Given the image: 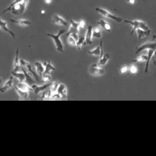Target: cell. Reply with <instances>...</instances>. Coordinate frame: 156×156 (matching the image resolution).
<instances>
[{
	"label": "cell",
	"mask_w": 156,
	"mask_h": 156,
	"mask_svg": "<svg viewBox=\"0 0 156 156\" xmlns=\"http://www.w3.org/2000/svg\"><path fill=\"white\" fill-rule=\"evenodd\" d=\"M66 32V30L62 29V30H59L58 34H51V33H46V36L51 38L53 40L54 44H55V49L58 52H62L64 51V45H63L62 42L60 39V36L62 35L63 33Z\"/></svg>",
	"instance_id": "obj_1"
},
{
	"label": "cell",
	"mask_w": 156,
	"mask_h": 156,
	"mask_svg": "<svg viewBox=\"0 0 156 156\" xmlns=\"http://www.w3.org/2000/svg\"><path fill=\"white\" fill-rule=\"evenodd\" d=\"M124 23H128V24L131 25L132 27V30L131 32V36L132 34L137 30V29H143V30H149V27H148V24L145 22L141 21V20H134V21H129V20H125Z\"/></svg>",
	"instance_id": "obj_2"
},
{
	"label": "cell",
	"mask_w": 156,
	"mask_h": 156,
	"mask_svg": "<svg viewBox=\"0 0 156 156\" xmlns=\"http://www.w3.org/2000/svg\"><path fill=\"white\" fill-rule=\"evenodd\" d=\"M29 4V0H23L22 2L16 4L10 9L13 15H23L26 11V9Z\"/></svg>",
	"instance_id": "obj_3"
},
{
	"label": "cell",
	"mask_w": 156,
	"mask_h": 156,
	"mask_svg": "<svg viewBox=\"0 0 156 156\" xmlns=\"http://www.w3.org/2000/svg\"><path fill=\"white\" fill-rule=\"evenodd\" d=\"M95 11H96L97 12L100 13V14H101L102 16H104V17H106V18L108 19H111V20H114V21H116L117 23H122V22L124 21V20L121 18V17L115 16V15L112 14V13H110L109 12L107 11L106 9H104L99 8V7H96V8H95Z\"/></svg>",
	"instance_id": "obj_4"
},
{
	"label": "cell",
	"mask_w": 156,
	"mask_h": 156,
	"mask_svg": "<svg viewBox=\"0 0 156 156\" xmlns=\"http://www.w3.org/2000/svg\"><path fill=\"white\" fill-rule=\"evenodd\" d=\"M153 37H154V40L152 41V42H145V43L142 44L139 46H137L135 48V55H138L141 51H143L144 50H147L148 48H154V49H156V36H154Z\"/></svg>",
	"instance_id": "obj_5"
},
{
	"label": "cell",
	"mask_w": 156,
	"mask_h": 156,
	"mask_svg": "<svg viewBox=\"0 0 156 156\" xmlns=\"http://www.w3.org/2000/svg\"><path fill=\"white\" fill-rule=\"evenodd\" d=\"M105 70L104 69L98 66V64H92L89 68V75L95 77H99V76H103L105 74Z\"/></svg>",
	"instance_id": "obj_6"
},
{
	"label": "cell",
	"mask_w": 156,
	"mask_h": 156,
	"mask_svg": "<svg viewBox=\"0 0 156 156\" xmlns=\"http://www.w3.org/2000/svg\"><path fill=\"white\" fill-rule=\"evenodd\" d=\"M51 84H52V82H46V83L42 85H37L36 84H33V85H32V87L33 89V92L35 93V95H37L41 92H43L44 90H45L48 88H50Z\"/></svg>",
	"instance_id": "obj_7"
},
{
	"label": "cell",
	"mask_w": 156,
	"mask_h": 156,
	"mask_svg": "<svg viewBox=\"0 0 156 156\" xmlns=\"http://www.w3.org/2000/svg\"><path fill=\"white\" fill-rule=\"evenodd\" d=\"M92 32H93V29H92V26L90 25V26H88L86 33H85V45H92V39H93Z\"/></svg>",
	"instance_id": "obj_8"
},
{
	"label": "cell",
	"mask_w": 156,
	"mask_h": 156,
	"mask_svg": "<svg viewBox=\"0 0 156 156\" xmlns=\"http://www.w3.org/2000/svg\"><path fill=\"white\" fill-rule=\"evenodd\" d=\"M52 23L55 25H57V26H68V22L66 21L65 19H63L62 16H58L57 14L54 15L53 17H52Z\"/></svg>",
	"instance_id": "obj_9"
},
{
	"label": "cell",
	"mask_w": 156,
	"mask_h": 156,
	"mask_svg": "<svg viewBox=\"0 0 156 156\" xmlns=\"http://www.w3.org/2000/svg\"><path fill=\"white\" fill-rule=\"evenodd\" d=\"M12 86H13V76H11V77H10L9 79L5 82V83H4L3 86L0 89V92H1L2 94L5 93V92H8L9 90H10V89L12 88Z\"/></svg>",
	"instance_id": "obj_10"
},
{
	"label": "cell",
	"mask_w": 156,
	"mask_h": 156,
	"mask_svg": "<svg viewBox=\"0 0 156 156\" xmlns=\"http://www.w3.org/2000/svg\"><path fill=\"white\" fill-rule=\"evenodd\" d=\"M0 26H1V29L2 30H4L5 32H6L7 33H9L10 36L12 37L13 39H16V36H15V33L13 31H12L11 29H9L8 28V25H7V23L5 21H4L2 18L0 19Z\"/></svg>",
	"instance_id": "obj_11"
},
{
	"label": "cell",
	"mask_w": 156,
	"mask_h": 156,
	"mask_svg": "<svg viewBox=\"0 0 156 156\" xmlns=\"http://www.w3.org/2000/svg\"><path fill=\"white\" fill-rule=\"evenodd\" d=\"M21 63H20V60L19 58V48L16 49V57H15L14 62H13V71L14 72H20L21 70Z\"/></svg>",
	"instance_id": "obj_12"
},
{
	"label": "cell",
	"mask_w": 156,
	"mask_h": 156,
	"mask_svg": "<svg viewBox=\"0 0 156 156\" xmlns=\"http://www.w3.org/2000/svg\"><path fill=\"white\" fill-rule=\"evenodd\" d=\"M34 66L36 68V72L41 77L44 74V72H45V66H44V64L41 62L36 61L34 62Z\"/></svg>",
	"instance_id": "obj_13"
},
{
	"label": "cell",
	"mask_w": 156,
	"mask_h": 156,
	"mask_svg": "<svg viewBox=\"0 0 156 156\" xmlns=\"http://www.w3.org/2000/svg\"><path fill=\"white\" fill-rule=\"evenodd\" d=\"M103 51V46H102V41L100 42V45L98 46H97L96 48H95L94 49L89 50L88 51V53L90 54V55H95V56H100L101 55V51Z\"/></svg>",
	"instance_id": "obj_14"
},
{
	"label": "cell",
	"mask_w": 156,
	"mask_h": 156,
	"mask_svg": "<svg viewBox=\"0 0 156 156\" xmlns=\"http://www.w3.org/2000/svg\"><path fill=\"white\" fill-rule=\"evenodd\" d=\"M96 23L104 31H105V32H111V26H110L109 23H107L105 20H99V21H97Z\"/></svg>",
	"instance_id": "obj_15"
},
{
	"label": "cell",
	"mask_w": 156,
	"mask_h": 156,
	"mask_svg": "<svg viewBox=\"0 0 156 156\" xmlns=\"http://www.w3.org/2000/svg\"><path fill=\"white\" fill-rule=\"evenodd\" d=\"M57 93L61 95L62 98H67V87L66 85L63 83H60L58 85V90H57Z\"/></svg>",
	"instance_id": "obj_16"
},
{
	"label": "cell",
	"mask_w": 156,
	"mask_h": 156,
	"mask_svg": "<svg viewBox=\"0 0 156 156\" xmlns=\"http://www.w3.org/2000/svg\"><path fill=\"white\" fill-rule=\"evenodd\" d=\"M16 85L19 88V89H22V90L28 91V92H29V91H33L32 85H30L29 84H28L27 82H19Z\"/></svg>",
	"instance_id": "obj_17"
},
{
	"label": "cell",
	"mask_w": 156,
	"mask_h": 156,
	"mask_svg": "<svg viewBox=\"0 0 156 156\" xmlns=\"http://www.w3.org/2000/svg\"><path fill=\"white\" fill-rule=\"evenodd\" d=\"M43 64L44 66H45V72H44V74H50L51 72L54 71L55 69V68L54 67L53 65L51 64V61L44 62Z\"/></svg>",
	"instance_id": "obj_18"
},
{
	"label": "cell",
	"mask_w": 156,
	"mask_h": 156,
	"mask_svg": "<svg viewBox=\"0 0 156 156\" xmlns=\"http://www.w3.org/2000/svg\"><path fill=\"white\" fill-rule=\"evenodd\" d=\"M110 58V55L108 53H105L102 55V56H100L99 60H98V65L100 66H105V65L108 63V62L109 61Z\"/></svg>",
	"instance_id": "obj_19"
},
{
	"label": "cell",
	"mask_w": 156,
	"mask_h": 156,
	"mask_svg": "<svg viewBox=\"0 0 156 156\" xmlns=\"http://www.w3.org/2000/svg\"><path fill=\"white\" fill-rule=\"evenodd\" d=\"M15 91H16V94L18 95L19 97L20 98H29V92L28 91H24V90H22V89H19L16 85H15Z\"/></svg>",
	"instance_id": "obj_20"
},
{
	"label": "cell",
	"mask_w": 156,
	"mask_h": 156,
	"mask_svg": "<svg viewBox=\"0 0 156 156\" xmlns=\"http://www.w3.org/2000/svg\"><path fill=\"white\" fill-rule=\"evenodd\" d=\"M10 21L13 23H16V24L19 25V26H22V27H27V26H31V23L29 21L26 20H11Z\"/></svg>",
	"instance_id": "obj_21"
},
{
	"label": "cell",
	"mask_w": 156,
	"mask_h": 156,
	"mask_svg": "<svg viewBox=\"0 0 156 156\" xmlns=\"http://www.w3.org/2000/svg\"><path fill=\"white\" fill-rule=\"evenodd\" d=\"M12 76H14L15 78L18 79L19 82H26V75L23 73H20V72H12Z\"/></svg>",
	"instance_id": "obj_22"
},
{
	"label": "cell",
	"mask_w": 156,
	"mask_h": 156,
	"mask_svg": "<svg viewBox=\"0 0 156 156\" xmlns=\"http://www.w3.org/2000/svg\"><path fill=\"white\" fill-rule=\"evenodd\" d=\"M137 35H138V39H141L143 37H147V36H150L151 33V30H143V29H137Z\"/></svg>",
	"instance_id": "obj_23"
},
{
	"label": "cell",
	"mask_w": 156,
	"mask_h": 156,
	"mask_svg": "<svg viewBox=\"0 0 156 156\" xmlns=\"http://www.w3.org/2000/svg\"><path fill=\"white\" fill-rule=\"evenodd\" d=\"M85 36H84V35H80L79 38V40L77 41V44H76V48H78V50L80 51L81 46L85 44Z\"/></svg>",
	"instance_id": "obj_24"
},
{
	"label": "cell",
	"mask_w": 156,
	"mask_h": 156,
	"mask_svg": "<svg viewBox=\"0 0 156 156\" xmlns=\"http://www.w3.org/2000/svg\"><path fill=\"white\" fill-rule=\"evenodd\" d=\"M147 61H148V55H142L138 57V58H135V59L132 60L133 62H137V63L143 62H147Z\"/></svg>",
	"instance_id": "obj_25"
},
{
	"label": "cell",
	"mask_w": 156,
	"mask_h": 156,
	"mask_svg": "<svg viewBox=\"0 0 156 156\" xmlns=\"http://www.w3.org/2000/svg\"><path fill=\"white\" fill-rule=\"evenodd\" d=\"M59 82H52V84H51V85L50 86V89L49 90L51 91V92L53 94L56 93L57 92V90H58V85H59Z\"/></svg>",
	"instance_id": "obj_26"
},
{
	"label": "cell",
	"mask_w": 156,
	"mask_h": 156,
	"mask_svg": "<svg viewBox=\"0 0 156 156\" xmlns=\"http://www.w3.org/2000/svg\"><path fill=\"white\" fill-rule=\"evenodd\" d=\"M68 37V43H69V45H71V46H76V44H77V41L71 36V35H69L67 36Z\"/></svg>",
	"instance_id": "obj_27"
},
{
	"label": "cell",
	"mask_w": 156,
	"mask_h": 156,
	"mask_svg": "<svg viewBox=\"0 0 156 156\" xmlns=\"http://www.w3.org/2000/svg\"><path fill=\"white\" fill-rule=\"evenodd\" d=\"M92 36L95 39H98L101 36V29H98V28H95L93 29V32H92Z\"/></svg>",
	"instance_id": "obj_28"
},
{
	"label": "cell",
	"mask_w": 156,
	"mask_h": 156,
	"mask_svg": "<svg viewBox=\"0 0 156 156\" xmlns=\"http://www.w3.org/2000/svg\"><path fill=\"white\" fill-rule=\"evenodd\" d=\"M41 77H42V82H49L51 79L50 74H43Z\"/></svg>",
	"instance_id": "obj_29"
},
{
	"label": "cell",
	"mask_w": 156,
	"mask_h": 156,
	"mask_svg": "<svg viewBox=\"0 0 156 156\" xmlns=\"http://www.w3.org/2000/svg\"><path fill=\"white\" fill-rule=\"evenodd\" d=\"M22 1H23V0H13L12 3L11 5H10L8 7V8L5 9L3 11V12H7V11H10V9H12V7L14 6V5H16V4H17V3H19V2H22Z\"/></svg>",
	"instance_id": "obj_30"
},
{
	"label": "cell",
	"mask_w": 156,
	"mask_h": 156,
	"mask_svg": "<svg viewBox=\"0 0 156 156\" xmlns=\"http://www.w3.org/2000/svg\"><path fill=\"white\" fill-rule=\"evenodd\" d=\"M129 72H130L132 74H136L138 73V68L137 66H135V65H132L129 67Z\"/></svg>",
	"instance_id": "obj_31"
},
{
	"label": "cell",
	"mask_w": 156,
	"mask_h": 156,
	"mask_svg": "<svg viewBox=\"0 0 156 156\" xmlns=\"http://www.w3.org/2000/svg\"><path fill=\"white\" fill-rule=\"evenodd\" d=\"M85 22L84 20H81L79 22V32H82L84 29H85Z\"/></svg>",
	"instance_id": "obj_32"
},
{
	"label": "cell",
	"mask_w": 156,
	"mask_h": 156,
	"mask_svg": "<svg viewBox=\"0 0 156 156\" xmlns=\"http://www.w3.org/2000/svg\"><path fill=\"white\" fill-rule=\"evenodd\" d=\"M128 70H129V67H128L127 66H124L121 68L120 73L121 74H124V73H126V72H128Z\"/></svg>",
	"instance_id": "obj_33"
},
{
	"label": "cell",
	"mask_w": 156,
	"mask_h": 156,
	"mask_svg": "<svg viewBox=\"0 0 156 156\" xmlns=\"http://www.w3.org/2000/svg\"><path fill=\"white\" fill-rule=\"evenodd\" d=\"M152 58H153V64H154V66H156V51H154V55H153Z\"/></svg>",
	"instance_id": "obj_34"
},
{
	"label": "cell",
	"mask_w": 156,
	"mask_h": 156,
	"mask_svg": "<svg viewBox=\"0 0 156 156\" xmlns=\"http://www.w3.org/2000/svg\"><path fill=\"white\" fill-rule=\"evenodd\" d=\"M126 2L129 4H135V0H126Z\"/></svg>",
	"instance_id": "obj_35"
},
{
	"label": "cell",
	"mask_w": 156,
	"mask_h": 156,
	"mask_svg": "<svg viewBox=\"0 0 156 156\" xmlns=\"http://www.w3.org/2000/svg\"><path fill=\"white\" fill-rule=\"evenodd\" d=\"M44 1L46 4H51L52 2V0H44Z\"/></svg>",
	"instance_id": "obj_36"
},
{
	"label": "cell",
	"mask_w": 156,
	"mask_h": 156,
	"mask_svg": "<svg viewBox=\"0 0 156 156\" xmlns=\"http://www.w3.org/2000/svg\"><path fill=\"white\" fill-rule=\"evenodd\" d=\"M41 12H42V13H45V11H44V10H42V11Z\"/></svg>",
	"instance_id": "obj_37"
}]
</instances>
